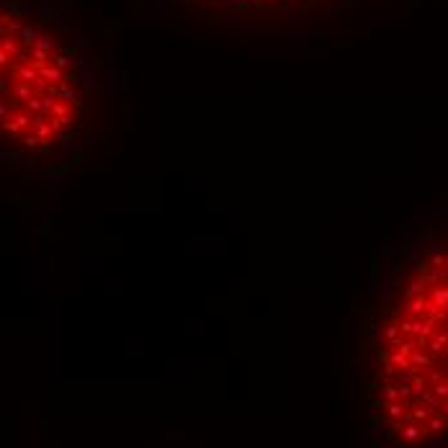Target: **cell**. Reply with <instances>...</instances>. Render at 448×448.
<instances>
[{"instance_id": "7a4b0ae2", "label": "cell", "mask_w": 448, "mask_h": 448, "mask_svg": "<svg viewBox=\"0 0 448 448\" xmlns=\"http://www.w3.org/2000/svg\"><path fill=\"white\" fill-rule=\"evenodd\" d=\"M88 67L70 23L52 8L5 0L0 18V132L5 160L49 168L78 142Z\"/></svg>"}, {"instance_id": "3957f363", "label": "cell", "mask_w": 448, "mask_h": 448, "mask_svg": "<svg viewBox=\"0 0 448 448\" xmlns=\"http://www.w3.org/2000/svg\"><path fill=\"white\" fill-rule=\"evenodd\" d=\"M216 5H232V8H255V11H273V8H307L319 5L322 0H209Z\"/></svg>"}, {"instance_id": "6da1fadb", "label": "cell", "mask_w": 448, "mask_h": 448, "mask_svg": "<svg viewBox=\"0 0 448 448\" xmlns=\"http://www.w3.org/2000/svg\"><path fill=\"white\" fill-rule=\"evenodd\" d=\"M371 412L391 448L448 441V212L423 214L381 255L369 307Z\"/></svg>"}]
</instances>
